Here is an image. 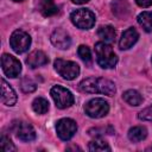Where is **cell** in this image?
<instances>
[{
  "mask_svg": "<svg viewBox=\"0 0 152 152\" xmlns=\"http://www.w3.org/2000/svg\"><path fill=\"white\" fill-rule=\"evenodd\" d=\"M1 66H2V71L5 72V75L12 78L19 76L21 71L20 62L15 57L7 55V53H4L1 57Z\"/></svg>",
  "mask_w": 152,
  "mask_h": 152,
  "instance_id": "9",
  "label": "cell"
},
{
  "mask_svg": "<svg viewBox=\"0 0 152 152\" xmlns=\"http://www.w3.org/2000/svg\"><path fill=\"white\" fill-rule=\"evenodd\" d=\"M32 109L37 114H45L49 110V102L44 97H36L32 102Z\"/></svg>",
  "mask_w": 152,
  "mask_h": 152,
  "instance_id": "20",
  "label": "cell"
},
{
  "mask_svg": "<svg viewBox=\"0 0 152 152\" xmlns=\"http://www.w3.org/2000/svg\"><path fill=\"white\" fill-rule=\"evenodd\" d=\"M77 53H78V56L81 57V59L83 62L89 63L91 61V52H90V49L87 45H80L78 50H77Z\"/></svg>",
  "mask_w": 152,
  "mask_h": 152,
  "instance_id": "24",
  "label": "cell"
},
{
  "mask_svg": "<svg viewBox=\"0 0 152 152\" xmlns=\"http://www.w3.org/2000/svg\"><path fill=\"white\" fill-rule=\"evenodd\" d=\"M0 147H1V150H4L5 152L17 151V148H15V146L13 145L12 140H11L8 137H6L5 134H2L1 138H0Z\"/></svg>",
  "mask_w": 152,
  "mask_h": 152,
  "instance_id": "23",
  "label": "cell"
},
{
  "mask_svg": "<svg viewBox=\"0 0 152 152\" xmlns=\"http://www.w3.org/2000/svg\"><path fill=\"white\" fill-rule=\"evenodd\" d=\"M122 99L131 106H139L141 104L142 102V96L140 95V93H138L137 90H133V89H129V90H126L124 94H122Z\"/></svg>",
  "mask_w": 152,
  "mask_h": 152,
  "instance_id": "18",
  "label": "cell"
},
{
  "mask_svg": "<svg viewBox=\"0 0 152 152\" xmlns=\"http://www.w3.org/2000/svg\"><path fill=\"white\" fill-rule=\"evenodd\" d=\"M56 131H57V134L58 137L62 139V140H70L76 131H77V125L76 122L72 120V119H69V118H63L61 120L57 121L56 124Z\"/></svg>",
  "mask_w": 152,
  "mask_h": 152,
  "instance_id": "8",
  "label": "cell"
},
{
  "mask_svg": "<svg viewBox=\"0 0 152 152\" xmlns=\"http://www.w3.org/2000/svg\"><path fill=\"white\" fill-rule=\"evenodd\" d=\"M84 112L90 118L100 119V118H103L104 115L108 114V112H109V104L103 99L95 97V99L89 100L84 104Z\"/></svg>",
  "mask_w": 152,
  "mask_h": 152,
  "instance_id": "4",
  "label": "cell"
},
{
  "mask_svg": "<svg viewBox=\"0 0 152 152\" xmlns=\"http://www.w3.org/2000/svg\"><path fill=\"white\" fill-rule=\"evenodd\" d=\"M50 39H51V43L61 50L69 49V46L71 44V38H70L69 33L66 31H64L63 28H56L51 33Z\"/></svg>",
  "mask_w": 152,
  "mask_h": 152,
  "instance_id": "11",
  "label": "cell"
},
{
  "mask_svg": "<svg viewBox=\"0 0 152 152\" xmlns=\"http://www.w3.org/2000/svg\"><path fill=\"white\" fill-rule=\"evenodd\" d=\"M20 88L24 93H32V91L36 90L37 86L30 77H24L20 82Z\"/></svg>",
  "mask_w": 152,
  "mask_h": 152,
  "instance_id": "22",
  "label": "cell"
},
{
  "mask_svg": "<svg viewBox=\"0 0 152 152\" xmlns=\"http://www.w3.org/2000/svg\"><path fill=\"white\" fill-rule=\"evenodd\" d=\"M1 102L6 106H13L17 102L15 91L4 78L1 80Z\"/></svg>",
  "mask_w": 152,
  "mask_h": 152,
  "instance_id": "14",
  "label": "cell"
},
{
  "mask_svg": "<svg viewBox=\"0 0 152 152\" xmlns=\"http://www.w3.org/2000/svg\"><path fill=\"white\" fill-rule=\"evenodd\" d=\"M50 93H51V96L58 108L64 109V108H68L74 104L75 99H74L72 93L69 89H66L62 86H55L51 88Z\"/></svg>",
  "mask_w": 152,
  "mask_h": 152,
  "instance_id": "6",
  "label": "cell"
},
{
  "mask_svg": "<svg viewBox=\"0 0 152 152\" xmlns=\"http://www.w3.org/2000/svg\"><path fill=\"white\" fill-rule=\"evenodd\" d=\"M97 34H99V37H100L104 43H112V42L115 40L116 31L114 30L113 26L104 25V26H100V27H99Z\"/></svg>",
  "mask_w": 152,
  "mask_h": 152,
  "instance_id": "16",
  "label": "cell"
},
{
  "mask_svg": "<svg viewBox=\"0 0 152 152\" xmlns=\"http://www.w3.org/2000/svg\"><path fill=\"white\" fill-rule=\"evenodd\" d=\"M147 137V129L142 126H134L128 131V139L133 142H139Z\"/></svg>",
  "mask_w": 152,
  "mask_h": 152,
  "instance_id": "17",
  "label": "cell"
},
{
  "mask_svg": "<svg viewBox=\"0 0 152 152\" xmlns=\"http://www.w3.org/2000/svg\"><path fill=\"white\" fill-rule=\"evenodd\" d=\"M89 0H71V2H74V4H77V5H82V4H86V2H88Z\"/></svg>",
  "mask_w": 152,
  "mask_h": 152,
  "instance_id": "27",
  "label": "cell"
},
{
  "mask_svg": "<svg viewBox=\"0 0 152 152\" xmlns=\"http://www.w3.org/2000/svg\"><path fill=\"white\" fill-rule=\"evenodd\" d=\"M48 63H49L48 56H46L43 51H40V50L32 51V52L27 56V58H26V64H27L30 68H32V69L38 68V66H43V65H45V64H48Z\"/></svg>",
  "mask_w": 152,
  "mask_h": 152,
  "instance_id": "13",
  "label": "cell"
},
{
  "mask_svg": "<svg viewBox=\"0 0 152 152\" xmlns=\"http://www.w3.org/2000/svg\"><path fill=\"white\" fill-rule=\"evenodd\" d=\"M138 23L139 25L146 31L151 32L152 31V12H142L138 15Z\"/></svg>",
  "mask_w": 152,
  "mask_h": 152,
  "instance_id": "19",
  "label": "cell"
},
{
  "mask_svg": "<svg viewBox=\"0 0 152 152\" xmlns=\"http://www.w3.org/2000/svg\"><path fill=\"white\" fill-rule=\"evenodd\" d=\"M78 89L82 93H89V94H104L108 96H113L115 94V84L102 77H88L80 82Z\"/></svg>",
  "mask_w": 152,
  "mask_h": 152,
  "instance_id": "1",
  "label": "cell"
},
{
  "mask_svg": "<svg viewBox=\"0 0 152 152\" xmlns=\"http://www.w3.org/2000/svg\"><path fill=\"white\" fill-rule=\"evenodd\" d=\"M88 148H89V151H91V152H97V151H100V152H103V151H110V146H109L106 141H103V140H101V139H95V140L90 141Z\"/></svg>",
  "mask_w": 152,
  "mask_h": 152,
  "instance_id": "21",
  "label": "cell"
},
{
  "mask_svg": "<svg viewBox=\"0 0 152 152\" xmlns=\"http://www.w3.org/2000/svg\"><path fill=\"white\" fill-rule=\"evenodd\" d=\"M70 19L72 24L81 30H89L95 25V14L87 8L74 11L70 14Z\"/></svg>",
  "mask_w": 152,
  "mask_h": 152,
  "instance_id": "3",
  "label": "cell"
},
{
  "mask_svg": "<svg viewBox=\"0 0 152 152\" xmlns=\"http://www.w3.org/2000/svg\"><path fill=\"white\" fill-rule=\"evenodd\" d=\"M13 1H18L19 2V1H24V0H13Z\"/></svg>",
  "mask_w": 152,
  "mask_h": 152,
  "instance_id": "28",
  "label": "cell"
},
{
  "mask_svg": "<svg viewBox=\"0 0 152 152\" xmlns=\"http://www.w3.org/2000/svg\"><path fill=\"white\" fill-rule=\"evenodd\" d=\"M95 55L97 64L103 69H112L118 63V57L113 48L104 42H99L95 44Z\"/></svg>",
  "mask_w": 152,
  "mask_h": 152,
  "instance_id": "2",
  "label": "cell"
},
{
  "mask_svg": "<svg viewBox=\"0 0 152 152\" xmlns=\"http://www.w3.org/2000/svg\"><path fill=\"white\" fill-rule=\"evenodd\" d=\"M36 7L44 17H51L58 12V7L53 0H36Z\"/></svg>",
  "mask_w": 152,
  "mask_h": 152,
  "instance_id": "15",
  "label": "cell"
},
{
  "mask_svg": "<svg viewBox=\"0 0 152 152\" xmlns=\"http://www.w3.org/2000/svg\"><path fill=\"white\" fill-rule=\"evenodd\" d=\"M13 129L15 135L23 141H32L36 139V131L34 128L25 122V121H15L13 122Z\"/></svg>",
  "mask_w": 152,
  "mask_h": 152,
  "instance_id": "10",
  "label": "cell"
},
{
  "mask_svg": "<svg viewBox=\"0 0 152 152\" xmlns=\"http://www.w3.org/2000/svg\"><path fill=\"white\" fill-rule=\"evenodd\" d=\"M10 45L17 53H23L28 50L31 45V37L23 30H15L10 38Z\"/></svg>",
  "mask_w": 152,
  "mask_h": 152,
  "instance_id": "7",
  "label": "cell"
},
{
  "mask_svg": "<svg viewBox=\"0 0 152 152\" xmlns=\"http://www.w3.org/2000/svg\"><path fill=\"white\" fill-rule=\"evenodd\" d=\"M139 38V33L134 27H128L126 31H124L120 40H119V48L121 50H128L132 48Z\"/></svg>",
  "mask_w": 152,
  "mask_h": 152,
  "instance_id": "12",
  "label": "cell"
},
{
  "mask_svg": "<svg viewBox=\"0 0 152 152\" xmlns=\"http://www.w3.org/2000/svg\"><path fill=\"white\" fill-rule=\"evenodd\" d=\"M55 70L65 80H74L80 74V66L77 63L71 62V61H65L62 58H58L53 63Z\"/></svg>",
  "mask_w": 152,
  "mask_h": 152,
  "instance_id": "5",
  "label": "cell"
},
{
  "mask_svg": "<svg viewBox=\"0 0 152 152\" xmlns=\"http://www.w3.org/2000/svg\"><path fill=\"white\" fill-rule=\"evenodd\" d=\"M139 119L140 120H145V121H152V104L147 108H145L144 110H141L139 113Z\"/></svg>",
  "mask_w": 152,
  "mask_h": 152,
  "instance_id": "25",
  "label": "cell"
},
{
  "mask_svg": "<svg viewBox=\"0 0 152 152\" xmlns=\"http://www.w3.org/2000/svg\"><path fill=\"white\" fill-rule=\"evenodd\" d=\"M140 7H150L152 5V0H134Z\"/></svg>",
  "mask_w": 152,
  "mask_h": 152,
  "instance_id": "26",
  "label": "cell"
}]
</instances>
